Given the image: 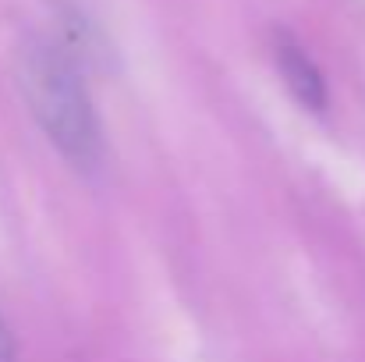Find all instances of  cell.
<instances>
[{"instance_id":"3957f363","label":"cell","mask_w":365,"mask_h":362,"mask_svg":"<svg viewBox=\"0 0 365 362\" xmlns=\"http://www.w3.org/2000/svg\"><path fill=\"white\" fill-rule=\"evenodd\" d=\"M0 362H21L18 345H14V338H11V331H7L4 316H0Z\"/></svg>"},{"instance_id":"6da1fadb","label":"cell","mask_w":365,"mask_h":362,"mask_svg":"<svg viewBox=\"0 0 365 362\" xmlns=\"http://www.w3.org/2000/svg\"><path fill=\"white\" fill-rule=\"evenodd\" d=\"M86 54L53 29L29 32L18 46V86L53 149L86 174L107 164V131L86 86Z\"/></svg>"},{"instance_id":"7a4b0ae2","label":"cell","mask_w":365,"mask_h":362,"mask_svg":"<svg viewBox=\"0 0 365 362\" xmlns=\"http://www.w3.org/2000/svg\"><path fill=\"white\" fill-rule=\"evenodd\" d=\"M273 61H277V71L284 79V86L291 89V96L309 107V111H323L327 107V82L316 68V61L302 50V43L294 36H277L273 39Z\"/></svg>"}]
</instances>
